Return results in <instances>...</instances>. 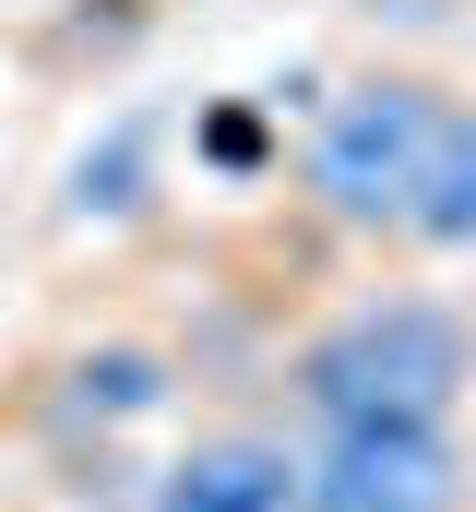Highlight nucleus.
Masks as SVG:
<instances>
[{
  "label": "nucleus",
  "mask_w": 476,
  "mask_h": 512,
  "mask_svg": "<svg viewBox=\"0 0 476 512\" xmlns=\"http://www.w3.org/2000/svg\"><path fill=\"white\" fill-rule=\"evenodd\" d=\"M298 191L346 239L465 262L476 251V84H441L417 60L334 84L298 131Z\"/></svg>",
  "instance_id": "1"
},
{
  "label": "nucleus",
  "mask_w": 476,
  "mask_h": 512,
  "mask_svg": "<svg viewBox=\"0 0 476 512\" xmlns=\"http://www.w3.org/2000/svg\"><path fill=\"white\" fill-rule=\"evenodd\" d=\"M298 417L310 429H346V417H429L453 429L476 393V322L441 286H369L357 310H334L310 346H298Z\"/></svg>",
  "instance_id": "2"
},
{
  "label": "nucleus",
  "mask_w": 476,
  "mask_h": 512,
  "mask_svg": "<svg viewBox=\"0 0 476 512\" xmlns=\"http://www.w3.org/2000/svg\"><path fill=\"white\" fill-rule=\"evenodd\" d=\"M298 512H465V441L429 417H346L298 441Z\"/></svg>",
  "instance_id": "3"
},
{
  "label": "nucleus",
  "mask_w": 476,
  "mask_h": 512,
  "mask_svg": "<svg viewBox=\"0 0 476 512\" xmlns=\"http://www.w3.org/2000/svg\"><path fill=\"white\" fill-rule=\"evenodd\" d=\"M143 512H298V441L286 429H203L167 477H155V501Z\"/></svg>",
  "instance_id": "4"
},
{
  "label": "nucleus",
  "mask_w": 476,
  "mask_h": 512,
  "mask_svg": "<svg viewBox=\"0 0 476 512\" xmlns=\"http://www.w3.org/2000/svg\"><path fill=\"white\" fill-rule=\"evenodd\" d=\"M203 155H215V167H262V120H250V108H215V120H203Z\"/></svg>",
  "instance_id": "5"
},
{
  "label": "nucleus",
  "mask_w": 476,
  "mask_h": 512,
  "mask_svg": "<svg viewBox=\"0 0 476 512\" xmlns=\"http://www.w3.org/2000/svg\"><path fill=\"white\" fill-rule=\"evenodd\" d=\"M0 12H12V0H0Z\"/></svg>",
  "instance_id": "6"
}]
</instances>
